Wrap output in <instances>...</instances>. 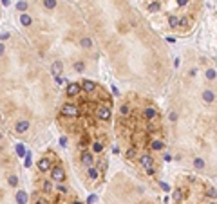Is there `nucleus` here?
<instances>
[{
  "mask_svg": "<svg viewBox=\"0 0 217 204\" xmlns=\"http://www.w3.org/2000/svg\"><path fill=\"white\" fill-rule=\"evenodd\" d=\"M80 87H81V90H85L87 94H92L94 90H96V83H94V81H91V80H83Z\"/></svg>",
  "mask_w": 217,
  "mask_h": 204,
  "instance_id": "obj_7",
  "label": "nucleus"
},
{
  "mask_svg": "<svg viewBox=\"0 0 217 204\" xmlns=\"http://www.w3.org/2000/svg\"><path fill=\"white\" fill-rule=\"evenodd\" d=\"M16 153H18L20 157H24V155H25V146L22 145V143H18V145H16Z\"/></svg>",
  "mask_w": 217,
  "mask_h": 204,
  "instance_id": "obj_28",
  "label": "nucleus"
},
{
  "mask_svg": "<svg viewBox=\"0 0 217 204\" xmlns=\"http://www.w3.org/2000/svg\"><path fill=\"white\" fill-rule=\"evenodd\" d=\"M206 78L208 80H215V69H208L206 71Z\"/></svg>",
  "mask_w": 217,
  "mask_h": 204,
  "instance_id": "obj_31",
  "label": "nucleus"
},
{
  "mask_svg": "<svg viewBox=\"0 0 217 204\" xmlns=\"http://www.w3.org/2000/svg\"><path fill=\"white\" fill-rule=\"evenodd\" d=\"M136 155H137V150L134 148V146H132V148H129V150L125 152V157H127V159H134Z\"/></svg>",
  "mask_w": 217,
  "mask_h": 204,
  "instance_id": "obj_21",
  "label": "nucleus"
},
{
  "mask_svg": "<svg viewBox=\"0 0 217 204\" xmlns=\"http://www.w3.org/2000/svg\"><path fill=\"white\" fill-rule=\"evenodd\" d=\"M58 191H60V193H67V191H69V188H67V184H64V182H58Z\"/></svg>",
  "mask_w": 217,
  "mask_h": 204,
  "instance_id": "obj_29",
  "label": "nucleus"
},
{
  "mask_svg": "<svg viewBox=\"0 0 217 204\" xmlns=\"http://www.w3.org/2000/svg\"><path fill=\"white\" fill-rule=\"evenodd\" d=\"M143 117L147 121H154V119L158 117V110L154 109V107H147V109L143 110Z\"/></svg>",
  "mask_w": 217,
  "mask_h": 204,
  "instance_id": "obj_8",
  "label": "nucleus"
},
{
  "mask_svg": "<svg viewBox=\"0 0 217 204\" xmlns=\"http://www.w3.org/2000/svg\"><path fill=\"white\" fill-rule=\"evenodd\" d=\"M208 204H215V202H214V201H212V202H208Z\"/></svg>",
  "mask_w": 217,
  "mask_h": 204,
  "instance_id": "obj_48",
  "label": "nucleus"
},
{
  "mask_svg": "<svg viewBox=\"0 0 217 204\" xmlns=\"http://www.w3.org/2000/svg\"><path fill=\"white\" fill-rule=\"evenodd\" d=\"M87 175H89V179L91 181H96L98 177H100V170L96 166H89V170H87Z\"/></svg>",
  "mask_w": 217,
  "mask_h": 204,
  "instance_id": "obj_12",
  "label": "nucleus"
},
{
  "mask_svg": "<svg viewBox=\"0 0 217 204\" xmlns=\"http://www.w3.org/2000/svg\"><path fill=\"white\" fill-rule=\"evenodd\" d=\"M103 152V143L101 141H94L92 143V153H100Z\"/></svg>",
  "mask_w": 217,
  "mask_h": 204,
  "instance_id": "obj_18",
  "label": "nucleus"
},
{
  "mask_svg": "<svg viewBox=\"0 0 217 204\" xmlns=\"http://www.w3.org/2000/svg\"><path fill=\"white\" fill-rule=\"evenodd\" d=\"M183 201V191L181 190H175L174 191V202H181Z\"/></svg>",
  "mask_w": 217,
  "mask_h": 204,
  "instance_id": "obj_25",
  "label": "nucleus"
},
{
  "mask_svg": "<svg viewBox=\"0 0 217 204\" xmlns=\"http://www.w3.org/2000/svg\"><path fill=\"white\" fill-rule=\"evenodd\" d=\"M72 204H83V202H81V201H74Z\"/></svg>",
  "mask_w": 217,
  "mask_h": 204,
  "instance_id": "obj_47",
  "label": "nucleus"
},
{
  "mask_svg": "<svg viewBox=\"0 0 217 204\" xmlns=\"http://www.w3.org/2000/svg\"><path fill=\"white\" fill-rule=\"evenodd\" d=\"M0 2H2V6H6V8L11 4V0H0Z\"/></svg>",
  "mask_w": 217,
  "mask_h": 204,
  "instance_id": "obj_46",
  "label": "nucleus"
},
{
  "mask_svg": "<svg viewBox=\"0 0 217 204\" xmlns=\"http://www.w3.org/2000/svg\"><path fill=\"white\" fill-rule=\"evenodd\" d=\"M203 101L204 103H214L215 101V94H214V92H212V90H204V92H203Z\"/></svg>",
  "mask_w": 217,
  "mask_h": 204,
  "instance_id": "obj_13",
  "label": "nucleus"
},
{
  "mask_svg": "<svg viewBox=\"0 0 217 204\" xmlns=\"http://www.w3.org/2000/svg\"><path fill=\"white\" fill-rule=\"evenodd\" d=\"M51 166H53V164H51L49 157H42V159L38 161V170H40L42 174H47V172L51 170Z\"/></svg>",
  "mask_w": 217,
  "mask_h": 204,
  "instance_id": "obj_6",
  "label": "nucleus"
},
{
  "mask_svg": "<svg viewBox=\"0 0 217 204\" xmlns=\"http://www.w3.org/2000/svg\"><path fill=\"white\" fill-rule=\"evenodd\" d=\"M168 119H170V121H177V112H170V114H168Z\"/></svg>",
  "mask_w": 217,
  "mask_h": 204,
  "instance_id": "obj_36",
  "label": "nucleus"
},
{
  "mask_svg": "<svg viewBox=\"0 0 217 204\" xmlns=\"http://www.w3.org/2000/svg\"><path fill=\"white\" fill-rule=\"evenodd\" d=\"M206 193H208V197H212V201L215 199V188H210L208 191H206Z\"/></svg>",
  "mask_w": 217,
  "mask_h": 204,
  "instance_id": "obj_37",
  "label": "nucleus"
},
{
  "mask_svg": "<svg viewBox=\"0 0 217 204\" xmlns=\"http://www.w3.org/2000/svg\"><path fill=\"white\" fill-rule=\"evenodd\" d=\"M35 204H49V202H47L45 199H36V201H35Z\"/></svg>",
  "mask_w": 217,
  "mask_h": 204,
  "instance_id": "obj_42",
  "label": "nucleus"
},
{
  "mask_svg": "<svg viewBox=\"0 0 217 204\" xmlns=\"http://www.w3.org/2000/svg\"><path fill=\"white\" fill-rule=\"evenodd\" d=\"M27 191H24V190H18L16 191V195H14V201H16V204H27Z\"/></svg>",
  "mask_w": 217,
  "mask_h": 204,
  "instance_id": "obj_9",
  "label": "nucleus"
},
{
  "mask_svg": "<svg viewBox=\"0 0 217 204\" xmlns=\"http://www.w3.org/2000/svg\"><path fill=\"white\" fill-rule=\"evenodd\" d=\"M62 116L65 117H78L80 116V109L74 103H64L62 105Z\"/></svg>",
  "mask_w": 217,
  "mask_h": 204,
  "instance_id": "obj_1",
  "label": "nucleus"
},
{
  "mask_svg": "<svg viewBox=\"0 0 217 204\" xmlns=\"http://www.w3.org/2000/svg\"><path fill=\"white\" fill-rule=\"evenodd\" d=\"M204 164H206V163H204V159H201V157H195L194 159V166L197 168V170H203Z\"/></svg>",
  "mask_w": 217,
  "mask_h": 204,
  "instance_id": "obj_20",
  "label": "nucleus"
},
{
  "mask_svg": "<svg viewBox=\"0 0 217 204\" xmlns=\"http://www.w3.org/2000/svg\"><path fill=\"white\" fill-rule=\"evenodd\" d=\"M16 9H18L20 13H24V11L27 9V2H25V0H20V2L16 4Z\"/></svg>",
  "mask_w": 217,
  "mask_h": 204,
  "instance_id": "obj_26",
  "label": "nucleus"
},
{
  "mask_svg": "<svg viewBox=\"0 0 217 204\" xmlns=\"http://www.w3.org/2000/svg\"><path fill=\"white\" fill-rule=\"evenodd\" d=\"M4 52H6V45H4V44H0V56H2Z\"/></svg>",
  "mask_w": 217,
  "mask_h": 204,
  "instance_id": "obj_44",
  "label": "nucleus"
},
{
  "mask_svg": "<svg viewBox=\"0 0 217 204\" xmlns=\"http://www.w3.org/2000/svg\"><path fill=\"white\" fill-rule=\"evenodd\" d=\"M168 25H170L172 29H177V27H179V18L175 15H170L168 16Z\"/></svg>",
  "mask_w": 217,
  "mask_h": 204,
  "instance_id": "obj_16",
  "label": "nucleus"
},
{
  "mask_svg": "<svg viewBox=\"0 0 217 204\" xmlns=\"http://www.w3.org/2000/svg\"><path fill=\"white\" fill-rule=\"evenodd\" d=\"M62 72H64V63H62V62H54V63L51 65V74L56 78V76H60Z\"/></svg>",
  "mask_w": 217,
  "mask_h": 204,
  "instance_id": "obj_10",
  "label": "nucleus"
},
{
  "mask_svg": "<svg viewBox=\"0 0 217 204\" xmlns=\"http://www.w3.org/2000/svg\"><path fill=\"white\" fill-rule=\"evenodd\" d=\"M51 179L54 182H64L65 181V170L62 166H51Z\"/></svg>",
  "mask_w": 217,
  "mask_h": 204,
  "instance_id": "obj_2",
  "label": "nucleus"
},
{
  "mask_svg": "<svg viewBox=\"0 0 217 204\" xmlns=\"http://www.w3.org/2000/svg\"><path fill=\"white\" fill-rule=\"evenodd\" d=\"M80 45H81L83 49H91V47H92V40H91V38H81V40H80Z\"/></svg>",
  "mask_w": 217,
  "mask_h": 204,
  "instance_id": "obj_19",
  "label": "nucleus"
},
{
  "mask_svg": "<svg viewBox=\"0 0 217 204\" xmlns=\"http://www.w3.org/2000/svg\"><path fill=\"white\" fill-rule=\"evenodd\" d=\"M96 116H98V119H101V121H108V119H110V116H112L110 107H98V110H96Z\"/></svg>",
  "mask_w": 217,
  "mask_h": 204,
  "instance_id": "obj_3",
  "label": "nucleus"
},
{
  "mask_svg": "<svg viewBox=\"0 0 217 204\" xmlns=\"http://www.w3.org/2000/svg\"><path fill=\"white\" fill-rule=\"evenodd\" d=\"M42 190L45 191V193H51V191H53V184H51V181H43L42 182Z\"/></svg>",
  "mask_w": 217,
  "mask_h": 204,
  "instance_id": "obj_22",
  "label": "nucleus"
},
{
  "mask_svg": "<svg viewBox=\"0 0 217 204\" xmlns=\"http://www.w3.org/2000/svg\"><path fill=\"white\" fill-rule=\"evenodd\" d=\"M150 148L152 150H163V148H165V143L159 141V139H156V141H152L150 143Z\"/></svg>",
  "mask_w": 217,
  "mask_h": 204,
  "instance_id": "obj_17",
  "label": "nucleus"
},
{
  "mask_svg": "<svg viewBox=\"0 0 217 204\" xmlns=\"http://www.w3.org/2000/svg\"><path fill=\"white\" fill-rule=\"evenodd\" d=\"M165 161H166V163H168V161H174V157L170 155V153H166V155H165Z\"/></svg>",
  "mask_w": 217,
  "mask_h": 204,
  "instance_id": "obj_45",
  "label": "nucleus"
},
{
  "mask_svg": "<svg viewBox=\"0 0 217 204\" xmlns=\"http://www.w3.org/2000/svg\"><path fill=\"white\" fill-rule=\"evenodd\" d=\"M81 92V87H80V83H69L67 89H65V94L67 98H74V96H78Z\"/></svg>",
  "mask_w": 217,
  "mask_h": 204,
  "instance_id": "obj_4",
  "label": "nucleus"
},
{
  "mask_svg": "<svg viewBox=\"0 0 217 204\" xmlns=\"http://www.w3.org/2000/svg\"><path fill=\"white\" fill-rule=\"evenodd\" d=\"M7 184L14 188V186L18 184V177H16V175H9V177H7Z\"/></svg>",
  "mask_w": 217,
  "mask_h": 204,
  "instance_id": "obj_23",
  "label": "nucleus"
},
{
  "mask_svg": "<svg viewBox=\"0 0 217 204\" xmlns=\"http://www.w3.org/2000/svg\"><path fill=\"white\" fill-rule=\"evenodd\" d=\"M148 9H150V11H154V13H156V11H159V4H158V2H152L150 6H148Z\"/></svg>",
  "mask_w": 217,
  "mask_h": 204,
  "instance_id": "obj_33",
  "label": "nucleus"
},
{
  "mask_svg": "<svg viewBox=\"0 0 217 204\" xmlns=\"http://www.w3.org/2000/svg\"><path fill=\"white\" fill-rule=\"evenodd\" d=\"M147 174H148V175H154V174H156V170H154V166L147 168Z\"/></svg>",
  "mask_w": 217,
  "mask_h": 204,
  "instance_id": "obj_43",
  "label": "nucleus"
},
{
  "mask_svg": "<svg viewBox=\"0 0 217 204\" xmlns=\"http://www.w3.org/2000/svg\"><path fill=\"white\" fill-rule=\"evenodd\" d=\"M186 4H188V0H177V6H179V8L186 6Z\"/></svg>",
  "mask_w": 217,
  "mask_h": 204,
  "instance_id": "obj_41",
  "label": "nucleus"
},
{
  "mask_svg": "<svg viewBox=\"0 0 217 204\" xmlns=\"http://www.w3.org/2000/svg\"><path fill=\"white\" fill-rule=\"evenodd\" d=\"M96 201H98V197H96V195H89V197H87V204H94Z\"/></svg>",
  "mask_w": 217,
  "mask_h": 204,
  "instance_id": "obj_34",
  "label": "nucleus"
},
{
  "mask_svg": "<svg viewBox=\"0 0 217 204\" xmlns=\"http://www.w3.org/2000/svg\"><path fill=\"white\" fill-rule=\"evenodd\" d=\"M20 24L24 25V27H29V25L33 24V18H31L27 13H22V15H20Z\"/></svg>",
  "mask_w": 217,
  "mask_h": 204,
  "instance_id": "obj_15",
  "label": "nucleus"
},
{
  "mask_svg": "<svg viewBox=\"0 0 217 204\" xmlns=\"http://www.w3.org/2000/svg\"><path fill=\"white\" fill-rule=\"evenodd\" d=\"M24 157H25V166H31V164H33V163H31V152H25V155H24Z\"/></svg>",
  "mask_w": 217,
  "mask_h": 204,
  "instance_id": "obj_32",
  "label": "nucleus"
},
{
  "mask_svg": "<svg viewBox=\"0 0 217 204\" xmlns=\"http://www.w3.org/2000/svg\"><path fill=\"white\" fill-rule=\"evenodd\" d=\"M120 112H121V116H129V114H130V107H129V105H121Z\"/></svg>",
  "mask_w": 217,
  "mask_h": 204,
  "instance_id": "obj_30",
  "label": "nucleus"
},
{
  "mask_svg": "<svg viewBox=\"0 0 217 204\" xmlns=\"http://www.w3.org/2000/svg\"><path fill=\"white\" fill-rule=\"evenodd\" d=\"M159 186H161V190H163V191H170V186H168V184H166V182H159Z\"/></svg>",
  "mask_w": 217,
  "mask_h": 204,
  "instance_id": "obj_35",
  "label": "nucleus"
},
{
  "mask_svg": "<svg viewBox=\"0 0 217 204\" xmlns=\"http://www.w3.org/2000/svg\"><path fill=\"white\" fill-rule=\"evenodd\" d=\"M74 71H76V72H83V71H85V63H83V62H76V63H74Z\"/></svg>",
  "mask_w": 217,
  "mask_h": 204,
  "instance_id": "obj_24",
  "label": "nucleus"
},
{
  "mask_svg": "<svg viewBox=\"0 0 217 204\" xmlns=\"http://www.w3.org/2000/svg\"><path fill=\"white\" fill-rule=\"evenodd\" d=\"M139 163H141L145 168H150L152 166V157L148 155V153H143V155L139 157Z\"/></svg>",
  "mask_w": 217,
  "mask_h": 204,
  "instance_id": "obj_14",
  "label": "nucleus"
},
{
  "mask_svg": "<svg viewBox=\"0 0 217 204\" xmlns=\"http://www.w3.org/2000/svg\"><path fill=\"white\" fill-rule=\"evenodd\" d=\"M179 25H181V27H186L188 20H186V18H179Z\"/></svg>",
  "mask_w": 217,
  "mask_h": 204,
  "instance_id": "obj_40",
  "label": "nucleus"
},
{
  "mask_svg": "<svg viewBox=\"0 0 217 204\" xmlns=\"http://www.w3.org/2000/svg\"><path fill=\"white\" fill-rule=\"evenodd\" d=\"M80 159H81V163H83V164H87V166H92V164H94V153L91 152V150H83V152H81V155H80Z\"/></svg>",
  "mask_w": 217,
  "mask_h": 204,
  "instance_id": "obj_5",
  "label": "nucleus"
},
{
  "mask_svg": "<svg viewBox=\"0 0 217 204\" xmlns=\"http://www.w3.org/2000/svg\"><path fill=\"white\" fill-rule=\"evenodd\" d=\"M60 146H67V137H65V136H62V137H60Z\"/></svg>",
  "mask_w": 217,
  "mask_h": 204,
  "instance_id": "obj_38",
  "label": "nucleus"
},
{
  "mask_svg": "<svg viewBox=\"0 0 217 204\" xmlns=\"http://www.w3.org/2000/svg\"><path fill=\"white\" fill-rule=\"evenodd\" d=\"M9 36H11L9 33H2V35H0V40H2V42H6V40H9Z\"/></svg>",
  "mask_w": 217,
  "mask_h": 204,
  "instance_id": "obj_39",
  "label": "nucleus"
},
{
  "mask_svg": "<svg viewBox=\"0 0 217 204\" xmlns=\"http://www.w3.org/2000/svg\"><path fill=\"white\" fill-rule=\"evenodd\" d=\"M43 6L47 9H54L56 8V0H43Z\"/></svg>",
  "mask_w": 217,
  "mask_h": 204,
  "instance_id": "obj_27",
  "label": "nucleus"
},
{
  "mask_svg": "<svg viewBox=\"0 0 217 204\" xmlns=\"http://www.w3.org/2000/svg\"><path fill=\"white\" fill-rule=\"evenodd\" d=\"M27 130H29V121H25V119H24V121H18L16 126H14V132H16V134H24V132H27Z\"/></svg>",
  "mask_w": 217,
  "mask_h": 204,
  "instance_id": "obj_11",
  "label": "nucleus"
}]
</instances>
